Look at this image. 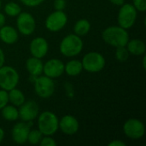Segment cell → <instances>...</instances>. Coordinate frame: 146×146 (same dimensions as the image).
<instances>
[{
  "mask_svg": "<svg viewBox=\"0 0 146 146\" xmlns=\"http://www.w3.org/2000/svg\"><path fill=\"white\" fill-rule=\"evenodd\" d=\"M102 38L105 43L115 48L126 46L129 40L127 29L120 26H112L105 28L102 33Z\"/></svg>",
  "mask_w": 146,
  "mask_h": 146,
  "instance_id": "obj_1",
  "label": "cell"
},
{
  "mask_svg": "<svg viewBox=\"0 0 146 146\" xmlns=\"http://www.w3.org/2000/svg\"><path fill=\"white\" fill-rule=\"evenodd\" d=\"M83 49V41L76 34L67 35L60 44L61 53L67 57H73L79 55Z\"/></svg>",
  "mask_w": 146,
  "mask_h": 146,
  "instance_id": "obj_2",
  "label": "cell"
},
{
  "mask_svg": "<svg viewBox=\"0 0 146 146\" xmlns=\"http://www.w3.org/2000/svg\"><path fill=\"white\" fill-rule=\"evenodd\" d=\"M59 121L56 115L50 111H44L40 114L38 119V130L43 135L51 136L56 133L59 128Z\"/></svg>",
  "mask_w": 146,
  "mask_h": 146,
  "instance_id": "obj_3",
  "label": "cell"
},
{
  "mask_svg": "<svg viewBox=\"0 0 146 146\" xmlns=\"http://www.w3.org/2000/svg\"><path fill=\"white\" fill-rule=\"evenodd\" d=\"M19 82V74L9 66H2L0 68V87L9 92L15 88Z\"/></svg>",
  "mask_w": 146,
  "mask_h": 146,
  "instance_id": "obj_4",
  "label": "cell"
},
{
  "mask_svg": "<svg viewBox=\"0 0 146 146\" xmlns=\"http://www.w3.org/2000/svg\"><path fill=\"white\" fill-rule=\"evenodd\" d=\"M83 69L89 73H98L105 66V59L104 56L98 52H89L82 59Z\"/></svg>",
  "mask_w": 146,
  "mask_h": 146,
  "instance_id": "obj_5",
  "label": "cell"
},
{
  "mask_svg": "<svg viewBox=\"0 0 146 146\" xmlns=\"http://www.w3.org/2000/svg\"><path fill=\"white\" fill-rule=\"evenodd\" d=\"M137 18V9L133 4L123 3L118 13V23L119 26L124 29L131 28L136 21Z\"/></svg>",
  "mask_w": 146,
  "mask_h": 146,
  "instance_id": "obj_6",
  "label": "cell"
},
{
  "mask_svg": "<svg viewBox=\"0 0 146 146\" xmlns=\"http://www.w3.org/2000/svg\"><path fill=\"white\" fill-rule=\"evenodd\" d=\"M35 93L42 98H50L55 92V84L51 78L44 75L37 77L34 81Z\"/></svg>",
  "mask_w": 146,
  "mask_h": 146,
  "instance_id": "obj_7",
  "label": "cell"
},
{
  "mask_svg": "<svg viewBox=\"0 0 146 146\" xmlns=\"http://www.w3.org/2000/svg\"><path fill=\"white\" fill-rule=\"evenodd\" d=\"M123 132L127 137L132 139H141L145 133V125L138 119H128L123 125Z\"/></svg>",
  "mask_w": 146,
  "mask_h": 146,
  "instance_id": "obj_8",
  "label": "cell"
},
{
  "mask_svg": "<svg viewBox=\"0 0 146 146\" xmlns=\"http://www.w3.org/2000/svg\"><path fill=\"white\" fill-rule=\"evenodd\" d=\"M68 17L63 10H56L45 20V27L50 32H58L67 24Z\"/></svg>",
  "mask_w": 146,
  "mask_h": 146,
  "instance_id": "obj_9",
  "label": "cell"
},
{
  "mask_svg": "<svg viewBox=\"0 0 146 146\" xmlns=\"http://www.w3.org/2000/svg\"><path fill=\"white\" fill-rule=\"evenodd\" d=\"M16 25L17 29L23 35H31L36 28V22L33 16L27 12L20 13L17 15Z\"/></svg>",
  "mask_w": 146,
  "mask_h": 146,
  "instance_id": "obj_10",
  "label": "cell"
},
{
  "mask_svg": "<svg viewBox=\"0 0 146 146\" xmlns=\"http://www.w3.org/2000/svg\"><path fill=\"white\" fill-rule=\"evenodd\" d=\"M19 112V117L23 121H33L38 115V106L34 101L24 102L21 106Z\"/></svg>",
  "mask_w": 146,
  "mask_h": 146,
  "instance_id": "obj_11",
  "label": "cell"
},
{
  "mask_svg": "<svg viewBox=\"0 0 146 146\" xmlns=\"http://www.w3.org/2000/svg\"><path fill=\"white\" fill-rule=\"evenodd\" d=\"M32 124V121H22L15 125L12 129V139L14 142L19 145L26 143L27 141V137Z\"/></svg>",
  "mask_w": 146,
  "mask_h": 146,
  "instance_id": "obj_12",
  "label": "cell"
},
{
  "mask_svg": "<svg viewBox=\"0 0 146 146\" xmlns=\"http://www.w3.org/2000/svg\"><path fill=\"white\" fill-rule=\"evenodd\" d=\"M43 72L51 79L58 78L64 72V64L59 59H50L44 64Z\"/></svg>",
  "mask_w": 146,
  "mask_h": 146,
  "instance_id": "obj_13",
  "label": "cell"
},
{
  "mask_svg": "<svg viewBox=\"0 0 146 146\" xmlns=\"http://www.w3.org/2000/svg\"><path fill=\"white\" fill-rule=\"evenodd\" d=\"M30 52L33 56L37 58H43L48 52L49 44L46 39L41 37H37L32 40L30 43Z\"/></svg>",
  "mask_w": 146,
  "mask_h": 146,
  "instance_id": "obj_14",
  "label": "cell"
},
{
  "mask_svg": "<svg viewBox=\"0 0 146 146\" xmlns=\"http://www.w3.org/2000/svg\"><path fill=\"white\" fill-rule=\"evenodd\" d=\"M58 126L61 131L66 135L75 134L78 132L79 127H80L78 120L75 117L72 115H68L63 116L60 120Z\"/></svg>",
  "mask_w": 146,
  "mask_h": 146,
  "instance_id": "obj_15",
  "label": "cell"
},
{
  "mask_svg": "<svg viewBox=\"0 0 146 146\" xmlns=\"http://www.w3.org/2000/svg\"><path fill=\"white\" fill-rule=\"evenodd\" d=\"M0 39L7 44H13L18 40V33L13 27L3 26L0 28Z\"/></svg>",
  "mask_w": 146,
  "mask_h": 146,
  "instance_id": "obj_16",
  "label": "cell"
},
{
  "mask_svg": "<svg viewBox=\"0 0 146 146\" xmlns=\"http://www.w3.org/2000/svg\"><path fill=\"white\" fill-rule=\"evenodd\" d=\"M43 67L44 64L39 58L33 56L27 60L26 68L31 75L37 76V77L39 76L43 73Z\"/></svg>",
  "mask_w": 146,
  "mask_h": 146,
  "instance_id": "obj_17",
  "label": "cell"
},
{
  "mask_svg": "<svg viewBox=\"0 0 146 146\" xmlns=\"http://www.w3.org/2000/svg\"><path fill=\"white\" fill-rule=\"evenodd\" d=\"M127 50L129 53L134 55V56H141L143 54L145 53L146 47L144 41L135 38V39H132V40H128L127 44Z\"/></svg>",
  "mask_w": 146,
  "mask_h": 146,
  "instance_id": "obj_18",
  "label": "cell"
},
{
  "mask_svg": "<svg viewBox=\"0 0 146 146\" xmlns=\"http://www.w3.org/2000/svg\"><path fill=\"white\" fill-rule=\"evenodd\" d=\"M83 70L82 63L79 60H71L64 66V71L69 76H77Z\"/></svg>",
  "mask_w": 146,
  "mask_h": 146,
  "instance_id": "obj_19",
  "label": "cell"
},
{
  "mask_svg": "<svg viewBox=\"0 0 146 146\" xmlns=\"http://www.w3.org/2000/svg\"><path fill=\"white\" fill-rule=\"evenodd\" d=\"M9 92V102H10L14 106L20 107L25 102V96L21 90L13 88Z\"/></svg>",
  "mask_w": 146,
  "mask_h": 146,
  "instance_id": "obj_20",
  "label": "cell"
},
{
  "mask_svg": "<svg viewBox=\"0 0 146 146\" xmlns=\"http://www.w3.org/2000/svg\"><path fill=\"white\" fill-rule=\"evenodd\" d=\"M3 117L9 121H16L19 117V112L15 106L14 105H6L2 109Z\"/></svg>",
  "mask_w": 146,
  "mask_h": 146,
  "instance_id": "obj_21",
  "label": "cell"
},
{
  "mask_svg": "<svg viewBox=\"0 0 146 146\" xmlns=\"http://www.w3.org/2000/svg\"><path fill=\"white\" fill-rule=\"evenodd\" d=\"M90 29H91V24L89 21L86 19H81L78 21L74 27V33L78 36H84L87 34Z\"/></svg>",
  "mask_w": 146,
  "mask_h": 146,
  "instance_id": "obj_22",
  "label": "cell"
},
{
  "mask_svg": "<svg viewBox=\"0 0 146 146\" xmlns=\"http://www.w3.org/2000/svg\"><path fill=\"white\" fill-rule=\"evenodd\" d=\"M4 11L7 15L10 17H15V16H17L21 13V9L19 6V4L14 2H9L4 6Z\"/></svg>",
  "mask_w": 146,
  "mask_h": 146,
  "instance_id": "obj_23",
  "label": "cell"
},
{
  "mask_svg": "<svg viewBox=\"0 0 146 146\" xmlns=\"http://www.w3.org/2000/svg\"><path fill=\"white\" fill-rule=\"evenodd\" d=\"M43 138V134L39 130H32L28 133L27 141L32 145H37Z\"/></svg>",
  "mask_w": 146,
  "mask_h": 146,
  "instance_id": "obj_24",
  "label": "cell"
},
{
  "mask_svg": "<svg viewBox=\"0 0 146 146\" xmlns=\"http://www.w3.org/2000/svg\"><path fill=\"white\" fill-rule=\"evenodd\" d=\"M129 54L130 53L128 52L126 46H121V47L116 48L115 57L120 62H126L129 57Z\"/></svg>",
  "mask_w": 146,
  "mask_h": 146,
  "instance_id": "obj_25",
  "label": "cell"
},
{
  "mask_svg": "<svg viewBox=\"0 0 146 146\" xmlns=\"http://www.w3.org/2000/svg\"><path fill=\"white\" fill-rule=\"evenodd\" d=\"M9 103V94L7 91L1 90L0 91V110H2L4 106H6Z\"/></svg>",
  "mask_w": 146,
  "mask_h": 146,
  "instance_id": "obj_26",
  "label": "cell"
},
{
  "mask_svg": "<svg viewBox=\"0 0 146 146\" xmlns=\"http://www.w3.org/2000/svg\"><path fill=\"white\" fill-rule=\"evenodd\" d=\"M133 5L139 12H145L146 10V0H133Z\"/></svg>",
  "mask_w": 146,
  "mask_h": 146,
  "instance_id": "obj_27",
  "label": "cell"
},
{
  "mask_svg": "<svg viewBox=\"0 0 146 146\" xmlns=\"http://www.w3.org/2000/svg\"><path fill=\"white\" fill-rule=\"evenodd\" d=\"M41 146H55L56 145V141L50 138V136H46L44 138H42V139L39 142Z\"/></svg>",
  "mask_w": 146,
  "mask_h": 146,
  "instance_id": "obj_28",
  "label": "cell"
},
{
  "mask_svg": "<svg viewBox=\"0 0 146 146\" xmlns=\"http://www.w3.org/2000/svg\"><path fill=\"white\" fill-rule=\"evenodd\" d=\"M44 0H21V2L28 7H36L41 4Z\"/></svg>",
  "mask_w": 146,
  "mask_h": 146,
  "instance_id": "obj_29",
  "label": "cell"
},
{
  "mask_svg": "<svg viewBox=\"0 0 146 146\" xmlns=\"http://www.w3.org/2000/svg\"><path fill=\"white\" fill-rule=\"evenodd\" d=\"M66 7V0H55L54 8L56 10H63Z\"/></svg>",
  "mask_w": 146,
  "mask_h": 146,
  "instance_id": "obj_30",
  "label": "cell"
},
{
  "mask_svg": "<svg viewBox=\"0 0 146 146\" xmlns=\"http://www.w3.org/2000/svg\"><path fill=\"white\" fill-rule=\"evenodd\" d=\"M109 146H126V144L121 140H113L109 144Z\"/></svg>",
  "mask_w": 146,
  "mask_h": 146,
  "instance_id": "obj_31",
  "label": "cell"
},
{
  "mask_svg": "<svg viewBox=\"0 0 146 146\" xmlns=\"http://www.w3.org/2000/svg\"><path fill=\"white\" fill-rule=\"evenodd\" d=\"M4 62H5V56H4L3 51L2 49L0 48V68H1L2 66H3Z\"/></svg>",
  "mask_w": 146,
  "mask_h": 146,
  "instance_id": "obj_32",
  "label": "cell"
},
{
  "mask_svg": "<svg viewBox=\"0 0 146 146\" xmlns=\"http://www.w3.org/2000/svg\"><path fill=\"white\" fill-rule=\"evenodd\" d=\"M113 4H115V5H117V6H121L123 3H124V2H125V0H110Z\"/></svg>",
  "mask_w": 146,
  "mask_h": 146,
  "instance_id": "obj_33",
  "label": "cell"
},
{
  "mask_svg": "<svg viewBox=\"0 0 146 146\" xmlns=\"http://www.w3.org/2000/svg\"><path fill=\"white\" fill-rule=\"evenodd\" d=\"M4 24H5V16L2 13H0V28L3 27Z\"/></svg>",
  "mask_w": 146,
  "mask_h": 146,
  "instance_id": "obj_34",
  "label": "cell"
},
{
  "mask_svg": "<svg viewBox=\"0 0 146 146\" xmlns=\"http://www.w3.org/2000/svg\"><path fill=\"white\" fill-rule=\"evenodd\" d=\"M3 138H4V131L3 130V128L0 127V144L2 143Z\"/></svg>",
  "mask_w": 146,
  "mask_h": 146,
  "instance_id": "obj_35",
  "label": "cell"
},
{
  "mask_svg": "<svg viewBox=\"0 0 146 146\" xmlns=\"http://www.w3.org/2000/svg\"><path fill=\"white\" fill-rule=\"evenodd\" d=\"M143 67H144V68H145L146 66H145V56L144 57V59H143Z\"/></svg>",
  "mask_w": 146,
  "mask_h": 146,
  "instance_id": "obj_36",
  "label": "cell"
},
{
  "mask_svg": "<svg viewBox=\"0 0 146 146\" xmlns=\"http://www.w3.org/2000/svg\"><path fill=\"white\" fill-rule=\"evenodd\" d=\"M0 8H1V0H0Z\"/></svg>",
  "mask_w": 146,
  "mask_h": 146,
  "instance_id": "obj_37",
  "label": "cell"
}]
</instances>
